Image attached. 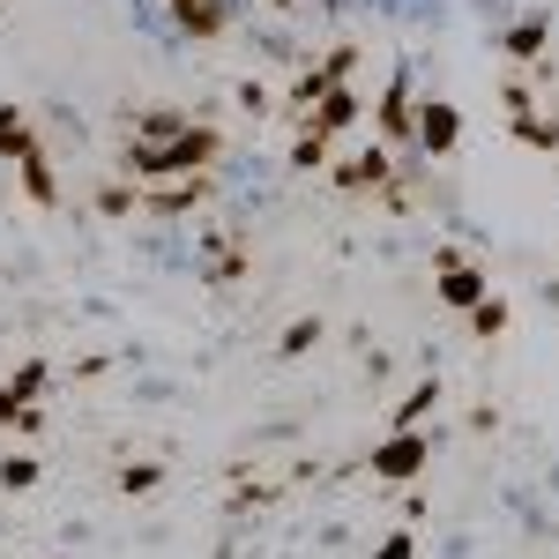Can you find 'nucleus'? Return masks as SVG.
Here are the masks:
<instances>
[{
    "label": "nucleus",
    "instance_id": "obj_1",
    "mask_svg": "<svg viewBox=\"0 0 559 559\" xmlns=\"http://www.w3.org/2000/svg\"><path fill=\"white\" fill-rule=\"evenodd\" d=\"M216 157H224V134L216 128H187L173 134V142H128V165L134 179H194V173H210Z\"/></svg>",
    "mask_w": 559,
    "mask_h": 559
},
{
    "label": "nucleus",
    "instance_id": "obj_2",
    "mask_svg": "<svg viewBox=\"0 0 559 559\" xmlns=\"http://www.w3.org/2000/svg\"><path fill=\"white\" fill-rule=\"evenodd\" d=\"M426 463H432L426 432H388L381 448H373V477H388V485H411Z\"/></svg>",
    "mask_w": 559,
    "mask_h": 559
},
{
    "label": "nucleus",
    "instance_id": "obj_3",
    "mask_svg": "<svg viewBox=\"0 0 559 559\" xmlns=\"http://www.w3.org/2000/svg\"><path fill=\"white\" fill-rule=\"evenodd\" d=\"M381 134L388 142H418V112H411V75L403 68H395V83L381 97Z\"/></svg>",
    "mask_w": 559,
    "mask_h": 559
},
{
    "label": "nucleus",
    "instance_id": "obj_4",
    "mask_svg": "<svg viewBox=\"0 0 559 559\" xmlns=\"http://www.w3.org/2000/svg\"><path fill=\"white\" fill-rule=\"evenodd\" d=\"M455 134H463L455 105H440V97L418 105V150H426V157H448V150H455Z\"/></svg>",
    "mask_w": 559,
    "mask_h": 559
},
{
    "label": "nucleus",
    "instance_id": "obj_5",
    "mask_svg": "<svg viewBox=\"0 0 559 559\" xmlns=\"http://www.w3.org/2000/svg\"><path fill=\"white\" fill-rule=\"evenodd\" d=\"M329 173H336V187H350V194H358V187H388V173H395V157H388V150H358V157H344V165H329Z\"/></svg>",
    "mask_w": 559,
    "mask_h": 559
},
{
    "label": "nucleus",
    "instance_id": "obj_6",
    "mask_svg": "<svg viewBox=\"0 0 559 559\" xmlns=\"http://www.w3.org/2000/svg\"><path fill=\"white\" fill-rule=\"evenodd\" d=\"M440 299L455 306V313H471L477 299H492V284H485V269H471V261H455V269H440Z\"/></svg>",
    "mask_w": 559,
    "mask_h": 559
},
{
    "label": "nucleus",
    "instance_id": "obj_7",
    "mask_svg": "<svg viewBox=\"0 0 559 559\" xmlns=\"http://www.w3.org/2000/svg\"><path fill=\"white\" fill-rule=\"evenodd\" d=\"M202 276H210V284H239V276H247V239H239V231H216Z\"/></svg>",
    "mask_w": 559,
    "mask_h": 559
},
{
    "label": "nucleus",
    "instance_id": "obj_8",
    "mask_svg": "<svg viewBox=\"0 0 559 559\" xmlns=\"http://www.w3.org/2000/svg\"><path fill=\"white\" fill-rule=\"evenodd\" d=\"M173 15H179L187 38H216V31L231 23V0H173Z\"/></svg>",
    "mask_w": 559,
    "mask_h": 559
},
{
    "label": "nucleus",
    "instance_id": "obj_9",
    "mask_svg": "<svg viewBox=\"0 0 559 559\" xmlns=\"http://www.w3.org/2000/svg\"><path fill=\"white\" fill-rule=\"evenodd\" d=\"M350 120H358V97H350L344 83H336L329 97H321V105H313V112H306V128H313V134H344Z\"/></svg>",
    "mask_w": 559,
    "mask_h": 559
},
{
    "label": "nucleus",
    "instance_id": "obj_10",
    "mask_svg": "<svg viewBox=\"0 0 559 559\" xmlns=\"http://www.w3.org/2000/svg\"><path fill=\"white\" fill-rule=\"evenodd\" d=\"M545 38H552V23H545V15H522L515 31H508V38H500V52H508V60H515V68H530V60H537V52H545Z\"/></svg>",
    "mask_w": 559,
    "mask_h": 559
},
{
    "label": "nucleus",
    "instance_id": "obj_11",
    "mask_svg": "<svg viewBox=\"0 0 559 559\" xmlns=\"http://www.w3.org/2000/svg\"><path fill=\"white\" fill-rule=\"evenodd\" d=\"M38 142H31V128H23V105H0V157L8 165H23Z\"/></svg>",
    "mask_w": 559,
    "mask_h": 559
},
{
    "label": "nucleus",
    "instance_id": "obj_12",
    "mask_svg": "<svg viewBox=\"0 0 559 559\" xmlns=\"http://www.w3.org/2000/svg\"><path fill=\"white\" fill-rule=\"evenodd\" d=\"M23 187H31V202H38V210H60V179H52V165H45V150L23 157Z\"/></svg>",
    "mask_w": 559,
    "mask_h": 559
},
{
    "label": "nucleus",
    "instance_id": "obj_13",
    "mask_svg": "<svg viewBox=\"0 0 559 559\" xmlns=\"http://www.w3.org/2000/svg\"><path fill=\"white\" fill-rule=\"evenodd\" d=\"M432 403H440V381H418L403 403H395V432H418V418H426Z\"/></svg>",
    "mask_w": 559,
    "mask_h": 559
},
{
    "label": "nucleus",
    "instance_id": "obj_14",
    "mask_svg": "<svg viewBox=\"0 0 559 559\" xmlns=\"http://www.w3.org/2000/svg\"><path fill=\"white\" fill-rule=\"evenodd\" d=\"M187 202H202V173H194V179H173V187H157V194H150V210H157V216H179Z\"/></svg>",
    "mask_w": 559,
    "mask_h": 559
},
{
    "label": "nucleus",
    "instance_id": "obj_15",
    "mask_svg": "<svg viewBox=\"0 0 559 559\" xmlns=\"http://www.w3.org/2000/svg\"><path fill=\"white\" fill-rule=\"evenodd\" d=\"M321 344V313H299L284 336H276V358H299V350H313Z\"/></svg>",
    "mask_w": 559,
    "mask_h": 559
},
{
    "label": "nucleus",
    "instance_id": "obj_16",
    "mask_svg": "<svg viewBox=\"0 0 559 559\" xmlns=\"http://www.w3.org/2000/svg\"><path fill=\"white\" fill-rule=\"evenodd\" d=\"M194 120H179V112H142L134 120V142H173V134H187Z\"/></svg>",
    "mask_w": 559,
    "mask_h": 559
},
{
    "label": "nucleus",
    "instance_id": "obj_17",
    "mask_svg": "<svg viewBox=\"0 0 559 559\" xmlns=\"http://www.w3.org/2000/svg\"><path fill=\"white\" fill-rule=\"evenodd\" d=\"M292 165H299V173H321V165H329V134L299 128V142H292Z\"/></svg>",
    "mask_w": 559,
    "mask_h": 559
},
{
    "label": "nucleus",
    "instance_id": "obj_18",
    "mask_svg": "<svg viewBox=\"0 0 559 559\" xmlns=\"http://www.w3.org/2000/svg\"><path fill=\"white\" fill-rule=\"evenodd\" d=\"M165 485V463H128L120 471V492H157Z\"/></svg>",
    "mask_w": 559,
    "mask_h": 559
},
{
    "label": "nucleus",
    "instance_id": "obj_19",
    "mask_svg": "<svg viewBox=\"0 0 559 559\" xmlns=\"http://www.w3.org/2000/svg\"><path fill=\"white\" fill-rule=\"evenodd\" d=\"M508 128H515L522 142H537V150H559V128H552V120H537V112H522V120H508Z\"/></svg>",
    "mask_w": 559,
    "mask_h": 559
},
{
    "label": "nucleus",
    "instance_id": "obj_20",
    "mask_svg": "<svg viewBox=\"0 0 559 559\" xmlns=\"http://www.w3.org/2000/svg\"><path fill=\"white\" fill-rule=\"evenodd\" d=\"M0 485H8V492L38 485V455H8V463H0Z\"/></svg>",
    "mask_w": 559,
    "mask_h": 559
},
{
    "label": "nucleus",
    "instance_id": "obj_21",
    "mask_svg": "<svg viewBox=\"0 0 559 559\" xmlns=\"http://www.w3.org/2000/svg\"><path fill=\"white\" fill-rule=\"evenodd\" d=\"M471 329H477V336H500V329H508V306H500V299H477L471 306Z\"/></svg>",
    "mask_w": 559,
    "mask_h": 559
},
{
    "label": "nucleus",
    "instance_id": "obj_22",
    "mask_svg": "<svg viewBox=\"0 0 559 559\" xmlns=\"http://www.w3.org/2000/svg\"><path fill=\"white\" fill-rule=\"evenodd\" d=\"M8 388H15V395L31 403V395L45 388V358H23V366H15V381H8Z\"/></svg>",
    "mask_w": 559,
    "mask_h": 559
},
{
    "label": "nucleus",
    "instance_id": "obj_23",
    "mask_svg": "<svg viewBox=\"0 0 559 559\" xmlns=\"http://www.w3.org/2000/svg\"><path fill=\"white\" fill-rule=\"evenodd\" d=\"M373 559H418V530H395V537H381V552Z\"/></svg>",
    "mask_w": 559,
    "mask_h": 559
},
{
    "label": "nucleus",
    "instance_id": "obj_24",
    "mask_svg": "<svg viewBox=\"0 0 559 559\" xmlns=\"http://www.w3.org/2000/svg\"><path fill=\"white\" fill-rule=\"evenodd\" d=\"M97 210H105V216H128L134 194H128V187H97Z\"/></svg>",
    "mask_w": 559,
    "mask_h": 559
},
{
    "label": "nucleus",
    "instance_id": "obj_25",
    "mask_svg": "<svg viewBox=\"0 0 559 559\" xmlns=\"http://www.w3.org/2000/svg\"><path fill=\"white\" fill-rule=\"evenodd\" d=\"M500 105H508V120L530 112V83H500Z\"/></svg>",
    "mask_w": 559,
    "mask_h": 559
},
{
    "label": "nucleus",
    "instance_id": "obj_26",
    "mask_svg": "<svg viewBox=\"0 0 559 559\" xmlns=\"http://www.w3.org/2000/svg\"><path fill=\"white\" fill-rule=\"evenodd\" d=\"M23 411H31V403H23V395H15V388H0V426H15V418H23Z\"/></svg>",
    "mask_w": 559,
    "mask_h": 559
}]
</instances>
